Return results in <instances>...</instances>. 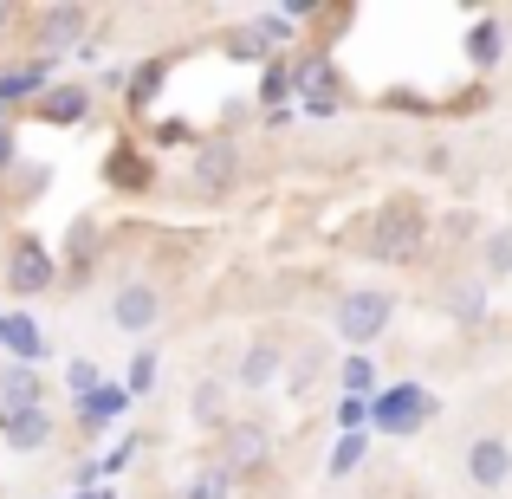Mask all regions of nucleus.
Here are the masks:
<instances>
[{
  "mask_svg": "<svg viewBox=\"0 0 512 499\" xmlns=\"http://www.w3.org/2000/svg\"><path fill=\"white\" fill-rule=\"evenodd\" d=\"M318 370H325V363H318V344H305L299 357H286V383L299 389V396H305V389L318 383Z\"/></svg>",
  "mask_w": 512,
  "mask_h": 499,
  "instance_id": "obj_26",
  "label": "nucleus"
},
{
  "mask_svg": "<svg viewBox=\"0 0 512 499\" xmlns=\"http://www.w3.org/2000/svg\"><path fill=\"white\" fill-rule=\"evenodd\" d=\"M240 182V150L227 137L214 143H195V156H188V188H195L201 201H227Z\"/></svg>",
  "mask_w": 512,
  "mask_h": 499,
  "instance_id": "obj_6",
  "label": "nucleus"
},
{
  "mask_svg": "<svg viewBox=\"0 0 512 499\" xmlns=\"http://www.w3.org/2000/svg\"><path fill=\"white\" fill-rule=\"evenodd\" d=\"M33 117L39 124H85L91 117V91L85 85H46L33 98Z\"/></svg>",
  "mask_w": 512,
  "mask_h": 499,
  "instance_id": "obj_11",
  "label": "nucleus"
},
{
  "mask_svg": "<svg viewBox=\"0 0 512 499\" xmlns=\"http://www.w3.org/2000/svg\"><path fill=\"white\" fill-rule=\"evenodd\" d=\"M188 422L195 428H208V435H221L234 415H227V383L221 376H201L195 389H188Z\"/></svg>",
  "mask_w": 512,
  "mask_h": 499,
  "instance_id": "obj_13",
  "label": "nucleus"
},
{
  "mask_svg": "<svg viewBox=\"0 0 512 499\" xmlns=\"http://www.w3.org/2000/svg\"><path fill=\"white\" fill-rule=\"evenodd\" d=\"M98 266V227L91 221H72V279H85Z\"/></svg>",
  "mask_w": 512,
  "mask_h": 499,
  "instance_id": "obj_24",
  "label": "nucleus"
},
{
  "mask_svg": "<svg viewBox=\"0 0 512 499\" xmlns=\"http://www.w3.org/2000/svg\"><path fill=\"white\" fill-rule=\"evenodd\" d=\"M214 461L227 467V474H260L266 461H273V428L266 422H247V415H234V422L221 428V454H214Z\"/></svg>",
  "mask_w": 512,
  "mask_h": 499,
  "instance_id": "obj_7",
  "label": "nucleus"
},
{
  "mask_svg": "<svg viewBox=\"0 0 512 499\" xmlns=\"http://www.w3.org/2000/svg\"><path fill=\"white\" fill-rule=\"evenodd\" d=\"M46 188V169H20V195H39Z\"/></svg>",
  "mask_w": 512,
  "mask_h": 499,
  "instance_id": "obj_33",
  "label": "nucleus"
},
{
  "mask_svg": "<svg viewBox=\"0 0 512 499\" xmlns=\"http://www.w3.org/2000/svg\"><path fill=\"white\" fill-rule=\"evenodd\" d=\"M0 441H7L13 454H39L52 441V409H26V415H7L0 422Z\"/></svg>",
  "mask_w": 512,
  "mask_h": 499,
  "instance_id": "obj_16",
  "label": "nucleus"
},
{
  "mask_svg": "<svg viewBox=\"0 0 512 499\" xmlns=\"http://www.w3.org/2000/svg\"><path fill=\"white\" fill-rule=\"evenodd\" d=\"M0 124H7V111H0Z\"/></svg>",
  "mask_w": 512,
  "mask_h": 499,
  "instance_id": "obj_35",
  "label": "nucleus"
},
{
  "mask_svg": "<svg viewBox=\"0 0 512 499\" xmlns=\"http://www.w3.org/2000/svg\"><path fill=\"white\" fill-rule=\"evenodd\" d=\"M91 33V7H78V0H52V7H33V52L39 59H59V52L85 46Z\"/></svg>",
  "mask_w": 512,
  "mask_h": 499,
  "instance_id": "obj_4",
  "label": "nucleus"
},
{
  "mask_svg": "<svg viewBox=\"0 0 512 499\" xmlns=\"http://www.w3.org/2000/svg\"><path fill=\"white\" fill-rule=\"evenodd\" d=\"M227 493H234V474H227L221 461H208V467H195V474L182 480V493H175V499H227Z\"/></svg>",
  "mask_w": 512,
  "mask_h": 499,
  "instance_id": "obj_21",
  "label": "nucleus"
},
{
  "mask_svg": "<svg viewBox=\"0 0 512 499\" xmlns=\"http://www.w3.org/2000/svg\"><path fill=\"white\" fill-rule=\"evenodd\" d=\"M292 91L312 98V111H331V98H338V72H331L325 52H305V59L292 65Z\"/></svg>",
  "mask_w": 512,
  "mask_h": 499,
  "instance_id": "obj_12",
  "label": "nucleus"
},
{
  "mask_svg": "<svg viewBox=\"0 0 512 499\" xmlns=\"http://www.w3.org/2000/svg\"><path fill=\"white\" fill-rule=\"evenodd\" d=\"M461 474H467V487H480V493H506L512 487V441L506 435H474L467 454H461Z\"/></svg>",
  "mask_w": 512,
  "mask_h": 499,
  "instance_id": "obj_8",
  "label": "nucleus"
},
{
  "mask_svg": "<svg viewBox=\"0 0 512 499\" xmlns=\"http://www.w3.org/2000/svg\"><path fill=\"white\" fill-rule=\"evenodd\" d=\"M130 396H150L156 389V350H137V357H130Z\"/></svg>",
  "mask_w": 512,
  "mask_h": 499,
  "instance_id": "obj_28",
  "label": "nucleus"
},
{
  "mask_svg": "<svg viewBox=\"0 0 512 499\" xmlns=\"http://www.w3.org/2000/svg\"><path fill=\"white\" fill-rule=\"evenodd\" d=\"M441 312H448L454 325H487V286H480V279H454V286L441 292Z\"/></svg>",
  "mask_w": 512,
  "mask_h": 499,
  "instance_id": "obj_18",
  "label": "nucleus"
},
{
  "mask_svg": "<svg viewBox=\"0 0 512 499\" xmlns=\"http://www.w3.org/2000/svg\"><path fill=\"white\" fill-rule=\"evenodd\" d=\"M389 318H396V299H389V292H376V286H350L344 299L331 305V331H338L350 350L376 344V337L389 331Z\"/></svg>",
  "mask_w": 512,
  "mask_h": 499,
  "instance_id": "obj_2",
  "label": "nucleus"
},
{
  "mask_svg": "<svg viewBox=\"0 0 512 499\" xmlns=\"http://www.w3.org/2000/svg\"><path fill=\"white\" fill-rule=\"evenodd\" d=\"M20 169V137H13V124H0V175Z\"/></svg>",
  "mask_w": 512,
  "mask_h": 499,
  "instance_id": "obj_32",
  "label": "nucleus"
},
{
  "mask_svg": "<svg viewBox=\"0 0 512 499\" xmlns=\"http://www.w3.org/2000/svg\"><path fill=\"white\" fill-rule=\"evenodd\" d=\"M13 20H20V7H13V0H0V33H13Z\"/></svg>",
  "mask_w": 512,
  "mask_h": 499,
  "instance_id": "obj_34",
  "label": "nucleus"
},
{
  "mask_svg": "<svg viewBox=\"0 0 512 499\" xmlns=\"http://www.w3.org/2000/svg\"><path fill=\"white\" fill-rule=\"evenodd\" d=\"M65 383H72V396H91V389H98V370H91V363L78 357L72 370H65Z\"/></svg>",
  "mask_w": 512,
  "mask_h": 499,
  "instance_id": "obj_31",
  "label": "nucleus"
},
{
  "mask_svg": "<svg viewBox=\"0 0 512 499\" xmlns=\"http://www.w3.org/2000/svg\"><path fill=\"white\" fill-rule=\"evenodd\" d=\"M26 409H46V376L33 363H0V422Z\"/></svg>",
  "mask_w": 512,
  "mask_h": 499,
  "instance_id": "obj_10",
  "label": "nucleus"
},
{
  "mask_svg": "<svg viewBox=\"0 0 512 499\" xmlns=\"http://www.w3.org/2000/svg\"><path fill=\"white\" fill-rule=\"evenodd\" d=\"M111 325L124 337H143L163 325V286H150V279H124V286L111 292Z\"/></svg>",
  "mask_w": 512,
  "mask_h": 499,
  "instance_id": "obj_9",
  "label": "nucleus"
},
{
  "mask_svg": "<svg viewBox=\"0 0 512 499\" xmlns=\"http://www.w3.org/2000/svg\"><path fill=\"white\" fill-rule=\"evenodd\" d=\"M467 59H474L480 72H493V65L506 59V26L500 20H474V33H467Z\"/></svg>",
  "mask_w": 512,
  "mask_h": 499,
  "instance_id": "obj_20",
  "label": "nucleus"
},
{
  "mask_svg": "<svg viewBox=\"0 0 512 499\" xmlns=\"http://www.w3.org/2000/svg\"><path fill=\"white\" fill-rule=\"evenodd\" d=\"M163 72H169L163 59H150V65H137V72H130V104H137V111L156 98V91H163Z\"/></svg>",
  "mask_w": 512,
  "mask_h": 499,
  "instance_id": "obj_25",
  "label": "nucleus"
},
{
  "mask_svg": "<svg viewBox=\"0 0 512 499\" xmlns=\"http://www.w3.org/2000/svg\"><path fill=\"white\" fill-rule=\"evenodd\" d=\"M46 85H52V65H46V59H26V65H13V72H0V111L39 98Z\"/></svg>",
  "mask_w": 512,
  "mask_h": 499,
  "instance_id": "obj_17",
  "label": "nucleus"
},
{
  "mask_svg": "<svg viewBox=\"0 0 512 499\" xmlns=\"http://www.w3.org/2000/svg\"><path fill=\"white\" fill-rule=\"evenodd\" d=\"M370 260H422V208L415 201H383L370 221Z\"/></svg>",
  "mask_w": 512,
  "mask_h": 499,
  "instance_id": "obj_3",
  "label": "nucleus"
},
{
  "mask_svg": "<svg viewBox=\"0 0 512 499\" xmlns=\"http://www.w3.org/2000/svg\"><path fill=\"white\" fill-rule=\"evenodd\" d=\"M0 286H7L13 299H39V292H52V286H59V253H52L39 234H13L7 253H0Z\"/></svg>",
  "mask_w": 512,
  "mask_h": 499,
  "instance_id": "obj_1",
  "label": "nucleus"
},
{
  "mask_svg": "<svg viewBox=\"0 0 512 499\" xmlns=\"http://www.w3.org/2000/svg\"><path fill=\"white\" fill-rule=\"evenodd\" d=\"M104 175H111L117 188H150V163H143V156L130 150V143H117V150H111V163H104Z\"/></svg>",
  "mask_w": 512,
  "mask_h": 499,
  "instance_id": "obj_22",
  "label": "nucleus"
},
{
  "mask_svg": "<svg viewBox=\"0 0 512 499\" xmlns=\"http://www.w3.org/2000/svg\"><path fill=\"white\" fill-rule=\"evenodd\" d=\"M428 415H435V396H428L422 383H396V389H383V396H370V422L383 428V435H422Z\"/></svg>",
  "mask_w": 512,
  "mask_h": 499,
  "instance_id": "obj_5",
  "label": "nucleus"
},
{
  "mask_svg": "<svg viewBox=\"0 0 512 499\" xmlns=\"http://www.w3.org/2000/svg\"><path fill=\"white\" fill-rule=\"evenodd\" d=\"M338 422H344V435H357L363 422H370V402L363 396H344V409H338Z\"/></svg>",
  "mask_w": 512,
  "mask_h": 499,
  "instance_id": "obj_30",
  "label": "nucleus"
},
{
  "mask_svg": "<svg viewBox=\"0 0 512 499\" xmlns=\"http://www.w3.org/2000/svg\"><path fill=\"white\" fill-rule=\"evenodd\" d=\"M344 396H363L370 402V389H376V370H370V357H344Z\"/></svg>",
  "mask_w": 512,
  "mask_h": 499,
  "instance_id": "obj_27",
  "label": "nucleus"
},
{
  "mask_svg": "<svg viewBox=\"0 0 512 499\" xmlns=\"http://www.w3.org/2000/svg\"><path fill=\"white\" fill-rule=\"evenodd\" d=\"M480 266H487V279L512 273V227H493V234L480 240Z\"/></svg>",
  "mask_w": 512,
  "mask_h": 499,
  "instance_id": "obj_23",
  "label": "nucleus"
},
{
  "mask_svg": "<svg viewBox=\"0 0 512 499\" xmlns=\"http://www.w3.org/2000/svg\"><path fill=\"white\" fill-rule=\"evenodd\" d=\"M0 344L13 350V363H33V370H39V357H46V337H39V325L26 312H7V318H0Z\"/></svg>",
  "mask_w": 512,
  "mask_h": 499,
  "instance_id": "obj_19",
  "label": "nucleus"
},
{
  "mask_svg": "<svg viewBox=\"0 0 512 499\" xmlns=\"http://www.w3.org/2000/svg\"><path fill=\"white\" fill-rule=\"evenodd\" d=\"M124 409H130V389H117V383H98L91 396H78V428H85V435H98V428H111Z\"/></svg>",
  "mask_w": 512,
  "mask_h": 499,
  "instance_id": "obj_15",
  "label": "nucleus"
},
{
  "mask_svg": "<svg viewBox=\"0 0 512 499\" xmlns=\"http://www.w3.org/2000/svg\"><path fill=\"white\" fill-rule=\"evenodd\" d=\"M279 376H286V357H279V344H247L240 350V363H234V383L240 389H266V383H279Z\"/></svg>",
  "mask_w": 512,
  "mask_h": 499,
  "instance_id": "obj_14",
  "label": "nucleus"
},
{
  "mask_svg": "<svg viewBox=\"0 0 512 499\" xmlns=\"http://www.w3.org/2000/svg\"><path fill=\"white\" fill-rule=\"evenodd\" d=\"M357 461H363V435H344L338 448H331V480H344Z\"/></svg>",
  "mask_w": 512,
  "mask_h": 499,
  "instance_id": "obj_29",
  "label": "nucleus"
}]
</instances>
